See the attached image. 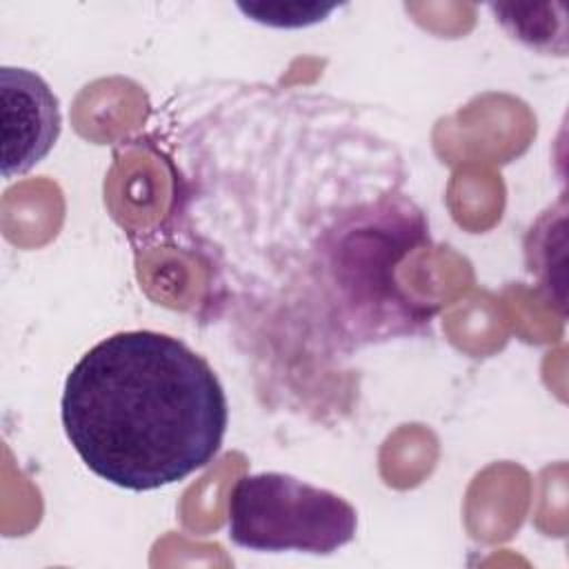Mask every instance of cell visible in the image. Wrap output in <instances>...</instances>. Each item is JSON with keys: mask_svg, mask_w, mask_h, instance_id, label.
<instances>
[{"mask_svg": "<svg viewBox=\"0 0 569 569\" xmlns=\"http://www.w3.org/2000/svg\"><path fill=\"white\" fill-rule=\"evenodd\" d=\"M64 433L102 480L149 491L184 480L220 451L229 407L209 362L182 340L120 331L69 371Z\"/></svg>", "mask_w": 569, "mask_h": 569, "instance_id": "cell-1", "label": "cell"}, {"mask_svg": "<svg viewBox=\"0 0 569 569\" xmlns=\"http://www.w3.org/2000/svg\"><path fill=\"white\" fill-rule=\"evenodd\" d=\"M231 542L251 551L327 556L356 538L358 513L338 493L289 473L240 476L229 493Z\"/></svg>", "mask_w": 569, "mask_h": 569, "instance_id": "cell-2", "label": "cell"}, {"mask_svg": "<svg viewBox=\"0 0 569 569\" xmlns=\"http://www.w3.org/2000/svg\"><path fill=\"white\" fill-rule=\"evenodd\" d=\"M0 127L4 180L27 173L53 149L62 113L42 76L22 67L0 69Z\"/></svg>", "mask_w": 569, "mask_h": 569, "instance_id": "cell-3", "label": "cell"}, {"mask_svg": "<svg viewBox=\"0 0 569 569\" xmlns=\"http://www.w3.org/2000/svg\"><path fill=\"white\" fill-rule=\"evenodd\" d=\"M496 22L525 47L540 53L567 56V16L565 4H489Z\"/></svg>", "mask_w": 569, "mask_h": 569, "instance_id": "cell-4", "label": "cell"}, {"mask_svg": "<svg viewBox=\"0 0 569 569\" xmlns=\"http://www.w3.org/2000/svg\"><path fill=\"white\" fill-rule=\"evenodd\" d=\"M238 9L253 22L278 27V29H298V27H309L325 20L333 9H338V4L280 0V2H238Z\"/></svg>", "mask_w": 569, "mask_h": 569, "instance_id": "cell-5", "label": "cell"}]
</instances>
